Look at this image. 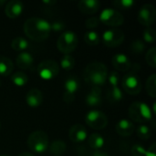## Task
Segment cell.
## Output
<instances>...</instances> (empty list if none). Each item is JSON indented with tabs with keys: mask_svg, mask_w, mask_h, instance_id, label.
I'll return each mask as SVG.
<instances>
[{
	"mask_svg": "<svg viewBox=\"0 0 156 156\" xmlns=\"http://www.w3.org/2000/svg\"><path fill=\"white\" fill-rule=\"evenodd\" d=\"M143 38L144 43H154L156 39V32L153 27H146L143 31Z\"/></svg>",
	"mask_w": 156,
	"mask_h": 156,
	"instance_id": "obj_31",
	"label": "cell"
},
{
	"mask_svg": "<svg viewBox=\"0 0 156 156\" xmlns=\"http://www.w3.org/2000/svg\"><path fill=\"white\" fill-rule=\"evenodd\" d=\"M27 143L32 153L42 154L48 149V135L42 130H37L29 134Z\"/></svg>",
	"mask_w": 156,
	"mask_h": 156,
	"instance_id": "obj_4",
	"label": "cell"
},
{
	"mask_svg": "<svg viewBox=\"0 0 156 156\" xmlns=\"http://www.w3.org/2000/svg\"><path fill=\"white\" fill-rule=\"evenodd\" d=\"M0 127H1V124H0Z\"/></svg>",
	"mask_w": 156,
	"mask_h": 156,
	"instance_id": "obj_46",
	"label": "cell"
},
{
	"mask_svg": "<svg viewBox=\"0 0 156 156\" xmlns=\"http://www.w3.org/2000/svg\"><path fill=\"white\" fill-rule=\"evenodd\" d=\"M145 60L146 63L153 69L156 68V48L152 47L149 48V50L146 52L145 55Z\"/></svg>",
	"mask_w": 156,
	"mask_h": 156,
	"instance_id": "obj_33",
	"label": "cell"
},
{
	"mask_svg": "<svg viewBox=\"0 0 156 156\" xmlns=\"http://www.w3.org/2000/svg\"><path fill=\"white\" fill-rule=\"evenodd\" d=\"M100 35L95 30H88L84 34V41L89 46H97L100 43Z\"/></svg>",
	"mask_w": 156,
	"mask_h": 156,
	"instance_id": "obj_27",
	"label": "cell"
},
{
	"mask_svg": "<svg viewBox=\"0 0 156 156\" xmlns=\"http://www.w3.org/2000/svg\"><path fill=\"white\" fill-rule=\"evenodd\" d=\"M88 138V133L86 128L80 124L76 123L72 125L69 131V139L75 144H80L84 142Z\"/></svg>",
	"mask_w": 156,
	"mask_h": 156,
	"instance_id": "obj_14",
	"label": "cell"
},
{
	"mask_svg": "<svg viewBox=\"0 0 156 156\" xmlns=\"http://www.w3.org/2000/svg\"><path fill=\"white\" fill-rule=\"evenodd\" d=\"M156 19V9L152 4H144L138 12V21L141 25L151 27Z\"/></svg>",
	"mask_w": 156,
	"mask_h": 156,
	"instance_id": "obj_12",
	"label": "cell"
},
{
	"mask_svg": "<svg viewBox=\"0 0 156 156\" xmlns=\"http://www.w3.org/2000/svg\"><path fill=\"white\" fill-rule=\"evenodd\" d=\"M101 88L92 87L85 98V102L89 107H97L101 104Z\"/></svg>",
	"mask_w": 156,
	"mask_h": 156,
	"instance_id": "obj_20",
	"label": "cell"
},
{
	"mask_svg": "<svg viewBox=\"0 0 156 156\" xmlns=\"http://www.w3.org/2000/svg\"><path fill=\"white\" fill-rule=\"evenodd\" d=\"M115 130L120 136L129 137L134 133L135 126L132 121L128 119H122L117 122L115 126Z\"/></svg>",
	"mask_w": 156,
	"mask_h": 156,
	"instance_id": "obj_16",
	"label": "cell"
},
{
	"mask_svg": "<svg viewBox=\"0 0 156 156\" xmlns=\"http://www.w3.org/2000/svg\"><path fill=\"white\" fill-rule=\"evenodd\" d=\"M28 78L23 71H16L11 74V81L16 87H24L27 83Z\"/></svg>",
	"mask_w": 156,
	"mask_h": 156,
	"instance_id": "obj_26",
	"label": "cell"
},
{
	"mask_svg": "<svg viewBox=\"0 0 156 156\" xmlns=\"http://www.w3.org/2000/svg\"><path fill=\"white\" fill-rule=\"evenodd\" d=\"M24 11V5L19 0H11L5 4V13L9 18H16L22 15Z\"/></svg>",
	"mask_w": 156,
	"mask_h": 156,
	"instance_id": "obj_15",
	"label": "cell"
},
{
	"mask_svg": "<svg viewBox=\"0 0 156 156\" xmlns=\"http://www.w3.org/2000/svg\"><path fill=\"white\" fill-rule=\"evenodd\" d=\"M18 156H35L33 154L31 153H28V152H24V153H21Z\"/></svg>",
	"mask_w": 156,
	"mask_h": 156,
	"instance_id": "obj_41",
	"label": "cell"
},
{
	"mask_svg": "<svg viewBox=\"0 0 156 156\" xmlns=\"http://www.w3.org/2000/svg\"><path fill=\"white\" fill-rule=\"evenodd\" d=\"M0 86H1V80H0Z\"/></svg>",
	"mask_w": 156,
	"mask_h": 156,
	"instance_id": "obj_45",
	"label": "cell"
},
{
	"mask_svg": "<svg viewBox=\"0 0 156 156\" xmlns=\"http://www.w3.org/2000/svg\"><path fill=\"white\" fill-rule=\"evenodd\" d=\"M79 10L85 15H94L101 8V2L97 0H80L78 3Z\"/></svg>",
	"mask_w": 156,
	"mask_h": 156,
	"instance_id": "obj_17",
	"label": "cell"
},
{
	"mask_svg": "<svg viewBox=\"0 0 156 156\" xmlns=\"http://www.w3.org/2000/svg\"><path fill=\"white\" fill-rule=\"evenodd\" d=\"M108 69L107 66L99 61H94L89 63L83 71V79L86 83L91 85L92 87L101 88L106 81L108 77Z\"/></svg>",
	"mask_w": 156,
	"mask_h": 156,
	"instance_id": "obj_2",
	"label": "cell"
},
{
	"mask_svg": "<svg viewBox=\"0 0 156 156\" xmlns=\"http://www.w3.org/2000/svg\"><path fill=\"white\" fill-rule=\"evenodd\" d=\"M131 50L134 54H142L145 50V43L142 39H135L131 45Z\"/></svg>",
	"mask_w": 156,
	"mask_h": 156,
	"instance_id": "obj_34",
	"label": "cell"
},
{
	"mask_svg": "<svg viewBox=\"0 0 156 156\" xmlns=\"http://www.w3.org/2000/svg\"><path fill=\"white\" fill-rule=\"evenodd\" d=\"M16 64L21 69H28L34 64V57L28 51L17 53L16 58Z\"/></svg>",
	"mask_w": 156,
	"mask_h": 156,
	"instance_id": "obj_19",
	"label": "cell"
},
{
	"mask_svg": "<svg viewBox=\"0 0 156 156\" xmlns=\"http://www.w3.org/2000/svg\"><path fill=\"white\" fill-rule=\"evenodd\" d=\"M48 149L50 154L54 156H60L66 152L67 145L61 140H55L48 145Z\"/></svg>",
	"mask_w": 156,
	"mask_h": 156,
	"instance_id": "obj_24",
	"label": "cell"
},
{
	"mask_svg": "<svg viewBox=\"0 0 156 156\" xmlns=\"http://www.w3.org/2000/svg\"><path fill=\"white\" fill-rule=\"evenodd\" d=\"M80 88V81L77 77L69 76L66 79L64 82V92L62 95V99L67 103H71L75 98L76 93L78 92Z\"/></svg>",
	"mask_w": 156,
	"mask_h": 156,
	"instance_id": "obj_11",
	"label": "cell"
},
{
	"mask_svg": "<svg viewBox=\"0 0 156 156\" xmlns=\"http://www.w3.org/2000/svg\"><path fill=\"white\" fill-rule=\"evenodd\" d=\"M107 115L98 110H91L85 115V122L94 130H102L108 125Z\"/></svg>",
	"mask_w": 156,
	"mask_h": 156,
	"instance_id": "obj_9",
	"label": "cell"
},
{
	"mask_svg": "<svg viewBox=\"0 0 156 156\" xmlns=\"http://www.w3.org/2000/svg\"><path fill=\"white\" fill-rule=\"evenodd\" d=\"M156 144H153L150 148L148 150H146L145 152V155L144 156H156Z\"/></svg>",
	"mask_w": 156,
	"mask_h": 156,
	"instance_id": "obj_39",
	"label": "cell"
},
{
	"mask_svg": "<svg viewBox=\"0 0 156 156\" xmlns=\"http://www.w3.org/2000/svg\"><path fill=\"white\" fill-rule=\"evenodd\" d=\"M78 44V35L72 30H64L57 40V48L64 55H70L77 48Z\"/></svg>",
	"mask_w": 156,
	"mask_h": 156,
	"instance_id": "obj_5",
	"label": "cell"
},
{
	"mask_svg": "<svg viewBox=\"0 0 156 156\" xmlns=\"http://www.w3.org/2000/svg\"><path fill=\"white\" fill-rule=\"evenodd\" d=\"M98 18L100 23L112 27H118L124 23V16L122 14L120 11L111 7L103 9Z\"/></svg>",
	"mask_w": 156,
	"mask_h": 156,
	"instance_id": "obj_6",
	"label": "cell"
},
{
	"mask_svg": "<svg viewBox=\"0 0 156 156\" xmlns=\"http://www.w3.org/2000/svg\"><path fill=\"white\" fill-rule=\"evenodd\" d=\"M23 30L28 38L36 42L46 40L51 32L50 23L41 17L27 18L23 25Z\"/></svg>",
	"mask_w": 156,
	"mask_h": 156,
	"instance_id": "obj_1",
	"label": "cell"
},
{
	"mask_svg": "<svg viewBox=\"0 0 156 156\" xmlns=\"http://www.w3.org/2000/svg\"><path fill=\"white\" fill-rule=\"evenodd\" d=\"M5 4H6V2H5V0H0V6L4 5Z\"/></svg>",
	"mask_w": 156,
	"mask_h": 156,
	"instance_id": "obj_43",
	"label": "cell"
},
{
	"mask_svg": "<svg viewBox=\"0 0 156 156\" xmlns=\"http://www.w3.org/2000/svg\"><path fill=\"white\" fill-rule=\"evenodd\" d=\"M14 70V63L13 61L5 57L0 56V76H10Z\"/></svg>",
	"mask_w": 156,
	"mask_h": 156,
	"instance_id": "obj_22",
	"label": "cell"
},
{
	"mask_svg": "<svg viewBox=\"0 0 156 156\" xmlns=\"http://www.w3.org/2000/svg\"><path fill=\"white\" fill-rule=\"evenodd\" d=\"M99 25H100V20L97 16H90L85 21V27L90 30L95 29Z\"/></svg>",
	"mask_w": 156,
	"mask_h": 156,
	"instance_id": "obj_36",
	"label": "cell"
},
{
	"mask_svg": "<svg viewBox=\"0 0 156 156\" xmlns=\"http://www.w3.org/2000/svg\"><path fill=\"white\" fill-rule=\"evenodd\" d=\"M112 65L117 72H126L132 68V62L129 57L123 53H117L114 56H112Z\"/></svg>",
	"mask_w": 156,
	"mask_h": 156,
	"instance_id": "obj_13",
	"label": "cell"
},
{
	"mask_svg": "<svg viewBox=\"0 0 156 156\" xmlns=\"http://www.w3.org/2000/svg\"><path fill=\"white\" fill-rule=\"evenodd\" d=\"M11 47H12V48L15 51L20 53V52L26 51L28 48L29 43H28V41L26 38H24L22 37H15L12 40Z\"/></svg>",
	"mask_w": 156,
	"mask_h": 156,
	"instance_id": "obj_25",
	"label": "cell"
},
{
	"mask_svg": "<svg viewBox=\"0 0 156 156\" xmlns=\"http://www.w3.org/2000/svg\"><path fill=\"white\" fill-rule=\"evenodd\" d=\"M106 98L109 102L112 104L119 103L123 99L122 90L119 87H109L106 93Z\"/></svg>",
	"mask_w": 156,
	"mask_h": 156,
	"instance_id": "obj_21",
	"label": "cell"
},
{
	"mask_svg": "<svg viewBox=\"0 0 156 156\" xmlns=\"http://www.w3.org/2000/svg\"><path fill=\"white\" fill-rule=\"evenodd\" d=\"M107 81L109 82L110 87H119L120 82V74L119 72L113 70L108 73Z\"/></svg>",
	"mask_w": 156,
	"mask_h": 156,
	"instance_id": "obj_35",
	"label": "cell"
},
{
	"mask_svg": "<svg viewBox=\"0 0 156 156\" xmlns=\"http://www.w3.org/2000/svg\"><path fill=\"white\" fill-rule=\"evenodd\" d=\"M43 3L46 4V5H55L56 1H48V0H47V1H43Z\"/></svg>",
	"mask_w": 156,
	"mask_h": 156,
	"instance_id": "obj_42",
	"label": "cell"
},
{
	"mask_svg": "<svg viewBox=\"0 0 156 156\" xmlns=\"http://www.w3.org/2000/svg\"><path fill=\"white\" fill-rule=\"evenodd\" d=\"M90 156H110L107 153H105V152H102V151H101V150H97V151H94Z\"/></svg>",
	"mask_w": 156,
	"mask_h": 156,
	"instance_id": "obj_40",
	"label": "cell"
},
{
	"mask_svg": "<svg viewBox=\"0 0 156 156\" xmlns=\"http://www.w3.org/2000/svg\"><path fill=\"white\" fill-rule=\"evenodd\" d=\"M145 89H146V92L148 93V95L153 98H156V75L155 74H152L151 76H149V78L146 80L145 83Z\"/></svg>",
	"mask_w": 156,
	"mask_h": 156,
	"instance_id": "obj_28",
	"label": "cell"
},
{
	"mask_svg": "<svg viewBox=\"0 0 156 156\" xmlns=\"http://www.w3.org/2000/svg\"><path fill=\"white\" fill-rule=\"evenodd\" d=\"M146 150L140 144H134L132 147V154L133 156H144Z\"/></svg>",
	"mask_w": 156,
	"mask_h": 156,
	"instance_id": "obj_38",
	"label": "cell"
},
{
	"mask_svg": "<svg viewBox=\"0 0 156 156\" xmlns=\"http://www.w3.org/2000/svg\"><path fill=\"white\" fill-rule=\"evenodd\" d=\"M87 139H88V144H89V146L91 149L95 150V151L101 150L104 146V144H105L104 138L100 133H91L90 135L88 136Z\"/></svg>",
	"mask_w": 156,
	"mask_h": 156,
	"instance_id": "obj_23",
	"label": "cell"
},
{
	"mask_svg": "<svg viewBox=\"0 0 156 156\" xmlns=\"http://www.w3.org/2000/svg\"><path fill=\"white\" fill-rule=\"evenodd\" d=\"M66 28V24L63 21H54L52 23H50V30L54 31V32H63L64 29Z\"/></svg>",
	"mask_w": 156,
	"mask_h": 156,
	"instance_id": "obj_37",
	"label": "cell"
},
{
	"mask_svg": "<svg viewBox=\"0 0 156 156\" xmlns=\"http://www.w3.org/2000/svg\"><path fill=\"white\" fill-rule=\"evenodd\" d=\"M128 114L132 122L139 124H144L153 118V112L150 106L144 101L133 102L129 107Z\"/></svg>",
	"mask_w": 156,
	"mask_h": 156,
	"instance_id": "obj_3",
	"label": "cell"
},
{
	"mask_svg": "<svg viewBox=\"0 0 156 156\" xmlns=\"http://www.w3.org/2000/svg\"><path fill=\"white\" fill-rule=\"evenodd\" d=\"M122 90L129 95H138L143 89L142 81L135 72H128L122 80Z\"/></svg>",
	"mask_w": 156,
	"mask_h": 156,
	"instance_id": "obj_8",
	"label": "cell"
},
{
	"mask_svg": "<svg viewBox=\"0 0 156 156\" xmlns=\"http://www.w3.org/2000/svg\"><path fill=\"white\" fill-rule=\"evenodd\" d=\"M112 5L118 9H131L135 2L133 0H113Z\"/></svg>",
	"mask_w": 156,
	"mask_h": 156,
	"instance_id": "obj_32",
	"label": "cell"
},
{
	"mask_svg": "<svg viewBox=\"0 0 156 156\" xmlns=\"http://www.w3.org/2000/svg\"><path fill=\"white\" fill-rule=\"evenodd\" d=\"M26 102L31 108H37L43 102L42 91L37 88L30 89L26 94Z\"/></svg>",
	"mask_w": 156,
	"mask_h": 156,
	"instance_id": "obj_18",
	"label": "cell"
},
{
	"mask_svg": "<svg viewBox=\"0 0 156 156\" xmlns=\"http://www.w3.org/2000/svg\"><path fill=\"white\" fill-rule=\"evenodd\" d=\"M76 65V60L71 55H64L60 59V67L67 71L74 69Z\"/></svg>",
	"mask_w": 156,
	"mask_h": 156,
	"instance_id": "obj_30",
	"label": "cell"
},
{
	"mask_svg": "<svg viewBox=\"0 0 156 156\" xmlns=\"http://www.w3.org/2000/svg\"><path fill=\"white\" fill-rule=\"evenodd\" d=\"M0 156H9V155H7V154H1Z\"/></svg>",
	"mask_w": 156,
	"mask_h": 156,
	"instance_id": "obj_44",
	"label": "cell"
},
{
	"mask_svg": "<svg viewBox=\"0 0 156 156\" xmlns=\"http://www.w3.org/2000/svg\"><path fill=\"white\" fill-rule=\"evenodd\" d=\"M136 134L137 136L144 140V141H147L151 138L152 136V130L149 126L145 125V124H140L138 125V127L135 129Z\"/></svg>",
	"mask_w": 156,
	"mask_h": 156,
	"instance_id": "obj_29",
	"label": "cell"
},
{
	"mask_svg": "<svg viewBox=\"0 0 156 156\" xmlns=\"http://www.w3.org/2000/svg\"><path fill=\"white\" fill-rule=\"evenodd\" d=\"M124 33L118 27H112L102 33V42L108 48H117L124 41Z\"/></svg>",
	"mask_w": 156,
	"mask_h": 156,
	"instance_id": "obj_10",
	"label": "cell"
},
{
	"mask_svg": "<svg viewBox=\"0 0 156 156\" xmlns=\"http://www.w3.org/2000/svg\"><path fill=\"white\" fill-rule=\"evenodd\" d=\"M37 70L41 80L48 81L58 75L59 65L53 59H45L38 64Z\"/></svg>",
	"mask_w": 156,
	"mask_h": 156,
	"instance_id": "obj_7",
	"label": "cell"
}]
</instances>
